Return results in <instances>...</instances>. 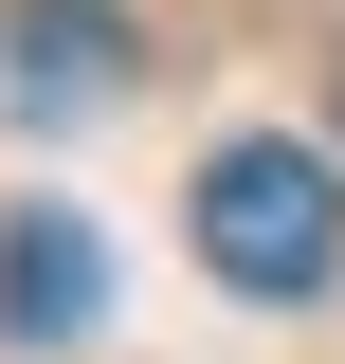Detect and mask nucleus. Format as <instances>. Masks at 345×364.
I'll return each mask as SVG.
<instances>
[{"label":"nucleus","instance_id":"nucleus-1","mask_svg":"<svg viewBox=\"0 0 345 364\" xmlns=\"http://www.w3.org/2000/svg\"><path fill=\"white\" fill-rule=\"evenodd\" d=\"M182 237H200V273H218V291L309 310V291L345 273V164H327V146H291V128H255V146H218V164H200Z\"/></svg>","mask_w":345,"mask_h":364},{"label":"nucleus","instance_id":"nucleus-2","mask_svg":"<svg viewBox=\"0 0 345 364\" xmlns=\"http://www.w3.org/2000/svg\"><path fill=\"white\" fill-rule=\"evenodd\" d=\"M91 310H109V237L73 200H18L0 219V346H73Z\"/></svg>","mask_w":345,"mask_h":364},{"label":"nucleus","instance_id":"nucleus-3","mask_svg":"<svg viewBox=\"0 0 345 364\" xmlns=\"http://www.w3.org/2000/svg\"><path fill=\"white\" fill-rule=\"evenodd\" d=\"M0 73H18V109H109L128 91V0H18Z\"/></svg>","mask_w":345,"mask_h":364}]
</instances>
